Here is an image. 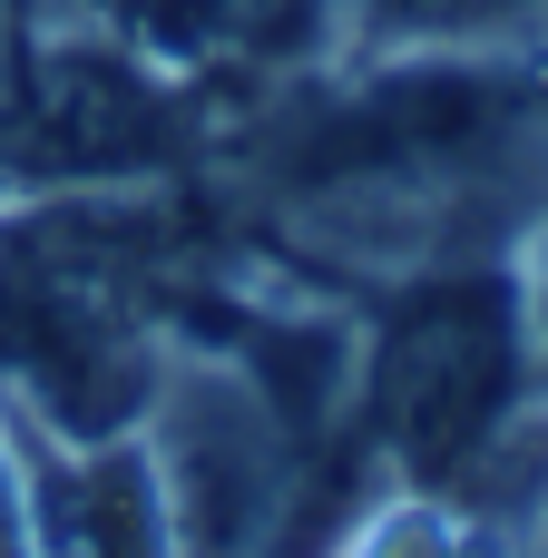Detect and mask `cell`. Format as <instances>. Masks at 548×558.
<instances>
[{
    "mask_svg": "<svg viewBox=\"0 0 548 558\" xmlns=\"http://www.w3.org/2000/svg\"><path fill=\"white\" fill-rule=\"evenodd\" d=\"M529 294L500 265H451L402 284V304L382 314L373 353H363V412L373 441L412 471V481H471L529 402Z\"/></svg>",
    "mask_w": 548,
    "mask_h": 558,
    "instance_id": "6da1fadb",
    "label": "cell"
},
{
    "mask_svg": "<svg viewBox=\"0 0 548 558\" xmlns=\"http://www.w3.org/2000/svg\"><path fill=\"white\" fill-rule=\"evenodd\" d=\"M157 216H39L0 235V373L69 432H108L147 392L137 304L157 294Z\"/></svg>",
    "mask_w": 548,
    "mask_h": 558,
    "instance_id": "7a4b0ae2",
    "label": "cell"
},
{
    "mask_svg": "<svg viewBox=\"0 0 548 558\" xmlns=\"http://www.w3.org/2000/svg\"><path fill=\"white\" fill-rule=\"evenodd\" d=\"M0 137L49 177H137L176 147V108L127 49H29L0 88Z\"/></svg>",
    "mask_w": 548,
    "mask_h": 558,
    "instance_id": "3957f363",
    "label": "cell"
},
{
    "mask_svg": "<svg viewBox=\"0 0 548 558\" xmlns=\"http://www.w3.org/2000/svg\"><path fill=\"white\" fill-rule=\"evenodd\" d=\"M39 558H167L157 471L137 451L59 461L39 481Z\"/></svg>",
    "mask_w": 548,
    "mask_h": 558,
    "instance_id": "277c9868",
    "label": "cell"
},
{
    "mask_svg": "<svg viewBox=\"0 0 548 558\" xmlns=\"http://www.w3.org/2000/svg\"><path fill=\"white\" fill-rule=\"evenodd\" d=\"M137 29L206 69H284L324 39V0H147Z\"/></svg>",
    "mask_w": 548,
    "mask_h": 558,
    "instance_id": "5b68a950",
    "label": "cell"
},
{
    "mask_svg": "<svg viewBox=\"0 0 548 558\" xmlns=\"http://www.w3.org/2000/svg\"><path fill=\"white\" fill-rule=\"evenodd\" d=\"M363 20L382 39H500L548 20V0H363Z\"/></svg>",
    "mask_w": 548,
    "mask_h": 558,
    "instance_id": "8992f818",
    "label": "cell"
},
{
    "mask_svg": "<svg viewBox=\"0 0 548 558\" xmlns=\"http://www.w3.org/2000/svg\"><path fill=\"white\" fill-rule=\"evenodd\" d=\"M529 343L548 363V226H539V275H529Z\"/></svg>",
    "mask_w": 548,
    "mask_h": 558,
    "instance_id": "52a82bcc",
    "label": "cell"
},
{
    "mask_svg": "<svg viewBox=\"0 0 548 558\" xmlns=\"http://www.w3.org/2000/svg\"><path fill=\"white\" fill-rule=\"evenodd\" d=\"M0 558H29V539H20V500H10V471H0Z\"/></svg>",
    "mask_w": 548,
    "mask_h": 558,
    "instance_id": "ba28073f",
    "label": "cell"
}]
</instances>
